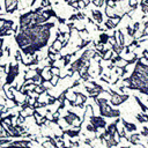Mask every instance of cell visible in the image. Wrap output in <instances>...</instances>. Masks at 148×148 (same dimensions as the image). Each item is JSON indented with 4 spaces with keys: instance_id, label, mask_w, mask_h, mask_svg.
Returning a JSON list of instances; mask_svg holds the SVG:
<instances>
[{
    "instance_id": "6da1fadb",
    "label": "cell",
    "mask_w": 148,
    "mask_h": 148,
    "mask_svg": "<svg viewBox=\"0 0 148 148\" xmlns=\"http://www.w3.org/2000/svg\"><path fill=\"white\" fill-rule=\"evenodd\" d=\"M53 27V22H45L42 24L30 25L23 30H17L14 36L15 42L27 57H34L36 52L47 45L51 37V29Z\"/></svg>"
},
{
    "instance_id": "7a4b0ae2",
    "label": "cell",
    "mask_w": 148,
    "mask_h": 148,
    "mask_svg": "<svg viewBox=\"0 0 148 148\" xmlns=\"http://www.w3.org/2000/svg\"><path fill=\"white\" fill-rule=\"evenodd\" d=\"M125 82H127L126 88L139 90L140 92L148 95V64H145L142 58L136 60L134 71L127 79H125Z\"/></svg>"
},
{
    "instance_id": "3957f363",
    "label": "cell",
    "mask_w": 148,
    "mask_h": 148,
    "mask_svg": "<svg viewBox=\"0 0 148 148\" xmlns=\"http://www.w3.org/2000/svg\"><path fill=\"white\" fill-rule=\"evenodd\" d=\"M43 7H38L34 10H29L24 14H21L18 17V29L17 30H23L30 25L35 24H42L47 22L51 17H57V14L54 13L53 9L49 8L45 10H42Z\"/></svg>"
},
{
    "instance_id": "277c9868",
    "label": "cell",
    "mask_w": 148,
    "mask_h": 148,
    "mask_svg": "<svg viewBox=\"0 0 148 148\" xmlns=\"http://www.w3.org/2000/svg\"><path fill=\"white\" fill-rule=\"evenodd\" d=\"M97 105L99 106V113L103 117H109V118H114L120 116V111L117 109H112L111 105L108 103L105 98H95Z\"/></svg>"
},
{
    "instance_id": "5b68a950",
    "label": "cell",
    "mask_w": 148,
    "mask_h": 148,
    "mask_svg": "<svg viewBox=\"0 0 148 148\" xmlns=\"http://www.w3.org/2000/svg\"><path fill=\"white\" fill-rule=\"evenodd\" d=\"M18 69H20V66L18 64H10L8 66V72H7V77H6V84H12L13 81L15 80V77L18 75Z\"/></svg>"
},
{
    "instance_id": "8992f818",
    "label": "cell",
    "mask_w": 148,
    "mask_h": 148,
    "mask_svg": "<svg viewBox=\"0 0 148 148\" xmlns=\"http://www.w3.org/2000/svg\"><path fill=\"white\" fill-rule=\"evenodd\" d=\"M111 99H110V103L113 105V106H118L120 104H123L125 101L128 99V95L126 94H118L116 91H111Z\"/></svg>"
},
{
    "instance_id": "52a82bcc",
    "label": "cell",
    "mask_w": 148,
    "mask_h": 148,
    "mask_svg": "<svg viewBox=\"0 0 148 148\" xmlns=\"http://www.w3.org/2000/svg\"><path fill=\"white\" fill-rule=\"evenodd\" d=\"M64 120H65L68 125H75V124H76L77 127H80V125H81L80 118L77 117V114H75V113L72 112V111H68V112H67V114L64 117Z\"/></svg>"
},
{
    "instance_id": "ba28073f",
    "label": "cell",
    "mask_w": 148,
    "mask_h": 148,
    "mask_svg": "<svg viewBox=\"0 0 148 148\" xmlns=\"http://www.w3.org/2000/svg\"><path fill=\"white\" fill-rule=\"evenodd\" d=\"M17 3H18V0H3L5 13L12 14L15 10H17Z\"/></svg>"
},
{
    "instance_id": "9c48e42d",
    "label": "cell",
    "mask_w": 148,
    "mask_h": 148,
    "mask_svg": "<svg viewBox=\"0 0 148 148\" xmlns=\"http://www.w3.org/2000/svg\"><path fill=\"white\" fill-rule=\"evenodd\" d=\"M86 64H88V62H86L81 57L80 58H77L72 65H71V73H74V72H80L84 66H86Z\"/></svg>"
},
{
    "instance_id": "30bf717a",
    "label": "cell",
    "mask_w": 148,
    "mask_h": 148,
    "mask_svg": "<svg viewBox=\"0 0 148 148\" xmlns=\"http://www.w3.org/2000/svg\"><path fill=\"white\" fill-rule=\"evenodd\" d=\"M90 124L95 127V128H104L106 126L105 120L102 117H96V116H91L90 117Z\"/></svg>"
},
{
    "instance_id": "8fae6325",
    "label": "cell",
    "mask_w": 148,
    "mask_h": 148,
    "mask_svg": "<svg viewBox=\"0 0 148 148\" xmlns=\"http://www.w3.org/2000/svg\"><path fill=\"white\" fill-rule=\"evenodd\" d=\"M91 15H92V17H94V20L97 22V23H101L102 21H103V14H102V12L101 10H97V9H92L91 10Z\"/></svg>"
},
{
    "instance_id": "7c38bea8",
    "label": "cell",
    "mask_w": 148,
    "mask_h": 148,
    "mask_svg": "<svg viewBox=\"0 0 148 148\" xmlns=\"http://www.w3.org/2000/svg\"><path fill=\"white\" fill-rule=\"evenodd\" d=\"M121 123H123V125H124V127H125V131H128V132H134V131H136V126H135L134 124L128 123V121H126L125 119H121Z\"/></svg>"
},
{
    "instance_id": "4fadbf2b",
    "label": "cell",
    "mask_w": 148,
    "mask_h": 148,
    "mask_svg": "<svg viewBox=\"0 0 148 148\" xmlns=\"http://www.w3.org/2000/svg\"><path fill=\"white\" fill-rule=\"evenodd\" d=\"M64 133L66 135H68L69 138H74V136H77L80 134V128H77L76 131L75 130H66V131H64Z\"/></svg>"
},
{
    "instance_id": "5bb4252c",
    "label": "cell",
    "mask_w": 148,
    "mask_h": 148,
    "mask_svg": "<svg viewBox=\"0 0 148 148\" xmlns=\"http://www.w3.org/2000/svg\"><path fill=\"white\" fill-rule=\"evenodd\" d=\"M117 23H118V21H116V22H113L111 18H109L106 22H105V27L108 28V29H113L116 25H117Z\"/></svg>"
},
{
    "instance_id": "9a60e30c",
    "label": "cell",
    "mask_w": 148,
    "mask_h": 148,
    "mask_svg": "<svg viewBox=\"0 0 148 148\" xmlns=\"http://www.w3.org/2000/svg\"><path fill=\"white\" fill-rule=\"evenodd\" d=\"M108 42H109V36H108L106 34H101V35H99V43L104 45V44H106Z\"/></svg>"
},
{
    "instance_id": "2e32d148",
    "label": "cell",
    "mask_w": 148,
    "mask_h": 148,
    "mask_svg": "<svg viewBox=\"0 0 148 148\" xmlns=\"http://www.w3.org/2000/svg\"><path fill=\"white\" fill-rule=\"evenodd\" d=\"M124 43H125V39H124V35L121 34V31H118V44L124 47Z\"/></svg>"
},
{
    "instance_id": "e0dca14e",
    "label": "cell",
    "mask_w": 148,
    "mask_h": 148,
    "mask_svg": "<svg viewBox=\"0 0 148 148\" xmlns=\"http://www.w3.org/2000/svg\"><path fill=\"white\" fill-rule=\"evenodd\" d=\"M43 147H44V148H56V147H54V146H53L49 140H47L46 142H43Z\"/></svg>"
},
{
    "instance_id": "ac0fdd59",
    "label": "cell",
    "mask_w": 148,
    "mask_h": 148,
    "mask_svg": "<svg viewBox=\"0 0 148 148\" xmlns=\"http://www.w3.org/2000/svg\"><path fill=\"white\" fill-rule=\"evenodd\" d=\"M24 119H25V117H23L22 114H20V116L17 117L16 121H17V124H18V125H21V124H23V123H24Z\"/></svg>"
},
{
    "instance_id": "d6986e66",
    "label": "cell",
    "mask_w": 148,
    "mask_h": 148,
    "mask_svg": "<svg viewBox=\"0 0 148 148\" xmlns=\"http://www.w3.org/2000/svg\"><path fill=\"white\" fill-rule=\"evenodd\" d=\"M136 119H138L140 123H146V119H145L143 114H136Z\"/></svg>"
},
{
    "instance_id": "ffe728a7",
    "label": "cell",
    "mask_w": 148,
    "mask_h": 148,
    "mask_svg": "<svg viewBox=\"0 0 148 148\" xmlns=\"http://www.w3.org/2000/svg\"><path fill=\"white\" fill-rule=\"evenodd\" d=\"M87 130H88L89 132H94V133H95V132H97V128H95L91 124H89V125L87 126Z\"/></svg>"
},
{
    "instance_id": "44dd1931",
    "label": "cell",
    "mask_w": 148,
    "mask_h": 148,
    "mask_svg": "<svg viewBox=\"0 0 148 148\" xmlns=\"http://www.w3.org/2000/svg\"><path fill=\"white\" fill-rule=\"evenodd\" d=\"M141 7H142V10H143L145 13H148V3L141 2Z\"/></svg>"
},
{
    "instance_id": "7402d4cb",
    "label": "cell",
    "mask_w": 148,
    "mask_h": 148,
    "mask_svg": "<svg viewBox=\"0 0 148 148\" xmlns=\"http://www.w3.org/2000/svg\"><path fill=\"white\" fill-rule=\"evenodd\" d=\"M141 134H142V135H145V136H148V127H143V130H142Z\"/></svg>"
},
{
    "instance_id": "603a6c76",
    "label": "cell",
    "mask_w": 148,
    "mask_h": 148,
    "mask_svg": "<svg viewBox=\"0 0 148 148\" xmlns=\"http://www.w3.org/2000/svg\"><path fill=\"white\" fill-rule=\"evenodd\" d=\"M62 148H69V147H65V146H64V147H62Z\"/></svg>"
},
{
    "instance_id": "cb8c5ba5",
    "label": "cell",
    "mask_w": 148,
    "mask_h": 148,
    "mask_svg": "<svg viewBox=\"0 0 148 148\" xmlns=\"http://www.w3.org/2000/svg\"><path fill=\"white\" fill-rule=\"evenodd\" d=\"M123 148H128V147H123Z\"/></svg>"
}]
</instances>
